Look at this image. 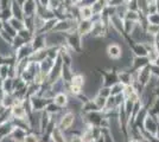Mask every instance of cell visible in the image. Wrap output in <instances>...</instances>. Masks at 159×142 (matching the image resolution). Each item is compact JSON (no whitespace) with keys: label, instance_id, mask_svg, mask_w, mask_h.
Wrapping results in <instances>:
<instances>
[{"label":"cell","instance_id":"cell-23","mask_svg":"<svg viewBox=\"0 0 159 142\" xmlns=\"http://www.w3.org/2000/svg\"><path fill=\"white\" fill-rule=\"evenodd\" d=\"M141 15H143V14L140 13V12H135V11H129V10H127L126 14H125V19L134 21V23H139L140 19H141Z\"/></svg>","mask_w":159,"mask_h":142},{"label":"cell","instance_id":"cell-49","mask_svg":"<svg viewBox=\"0 0 159 142\" xmlns=\"http://www.w3.org/2000/svg\"><path fill=\"white\" fill-rule=\"evenodd\" d=\"M0 59H2V57H1V56H0Z\"/></svg>","mask_w":159,"mask_h":142},{"label":"cell","instance_id":"cell-16","mask_svg":"<svg viewBox=\"0 0 159 142\" xmlns=\"http://www.w3.org/2000/svg\"><path fill=\"white\" fill-rule=\"evenodd\" d=\"M10 8H11V12H12V17L17 18L19 20H24V12H23V7L21 5H19L16 0H12L10 2Z\"/></svg>","mask_w":159,"mask_h":142},{"label":"cell","instance_id":"cell-25","mask_svg":"<svg viewBox=\"0 0 159 142\" xmlns=\"http://www.w3.org/2000/svg\"><path fill=\"white\" fill-rule=\"evenodd\" d=\"M8 23H10V25L13 27L14 30L17 31V32H19V31H21L23 28H25V25H24V20H19V19H17V18H11L10 20H8Z\"/></svg>","mask_w":159,"mask_h":142},{"label":"cell","instance_id":"cell-22","mask_svg":"<svg viewBox=\"0 0 159 142\" xmlns=\"http://www.w3.org/2000/svg\"><path fill=\"white\" fill-rule=\"evenodd\" d=\"M47 52H48V58L56 61L58 57H60L61 52V46H50L47 47Z\"/></svg>","mask_w":159,"mask_h":142},{"label":"cell","instance_id":"cell-26","mask_svg":"<svg viewBox=\"0 0 159 142\" xmlns=\"http://www.w3.org/2000/svg\"><path fill=\"white\" fill-rule=\"evenodd\" d=\"M18 36L21 37L26 43H31L33 39V37H34V34H33L31 31H29L27 28H23L21 31H19V32H18Z\"/></svg>","mask_w":159,"mask_h":142},{"label":"cell","instance_id":"cell-31","mask_svg":"<svg viewBox=\"0 0 159 142\" xmlns=\"http://www.w3.org/2000/svg\"><path fill=\"white\" fill-rule=\"evenodd\" d=\"M0 77L2 80H6L7 77H10V65L0 64Z\"/></svg>","mask_w":159,"mask_h":142},{"label":"cell","instance_id":"cell-43","mask_svg":"<svg viewBox=\"0 0 159 142\" xmlns=\"http://www.w3.org/2000/svg\"><path fill=\"white\" fill-rule=\"evenodd\" d=\"M151 65H154V67H158V68H159V56L152 62V63H151Z\"/></svg>","mask_w":159,"mask_h":142},{"label":"cell","instance_id":"cell-12","mask_svg":"<svg viewBox=\"0 0 159 142\" xmlns=\"http://www.w3.org/2000/svg\"><path fill=\"white\" fill-rule=\"evenodd\" d=\"M53 65H55V61L48 58V57L44 61H42L40 63H38L39 71L44 75V76H47V77L50 75V72H51V70H52V68H53Z\"/></svg>","mask_w":159,"mask_h":142},{"label":"cell","instance_id":"cell-7","mask_svg":"<svg viewBox=\"0 0 159 142\" xmlns=\"http://www.w3.org/2000/svg\"><path fill=\"white\" fill-rule=\"evenodd\" d=\"M33 52V49L31 43H26L24 44L21 47H19L18 50H16V54H14V58H16V62L21 61V59H25V58H29Z\"/></svg>","mask_w":159,"mask_h":142},{"label":"cell","instance_id":"cell-36","mask_svg":"<svg viewBox=\"0 0 159 142\" xmlns=\"http://www.w3.org/2000/svg\"><path fill=\"white\" fill-rule=\"evenodd\" d=\"M61 6H62V2H61L60 0H50L49 5H48V8H50L53 12H56Z\"/></svg>","mask_w":159,"mask_h":142},{"label":"cell","instance_id":"cell-30","mask_svg":"<svg viewBox=\"0 0 159 142\" xmlns=\"http://www.w3.org/2000/svg\"><path fill=\"white\" fill-rule=\"evenodd\" d=\"M24 44H26V41H24L21 37H19V36L17 34V36L13 38V41H12V47H13L14 50H18V49L23 46Z\"/></svg>","mask_w":159,"mask_h":142},{"label":"cell","instance_id":"cell-17","mask_svg":"<svg viewBox=\"0 0 159 142\" xmlns=\"http://www.w3.org/2000/svg\"><path fill=\"white\" fill-rule=\"evenodd\" d=\"M48 57L47 49H42V50H37V51H33L32 54L29 57V61L32 62V63H40L42 61H44Z\"/></svg>","mask_w":159,"mask_h":142},{"label":"cell","instance_id":"cell-37","mask_svg":"<svg viewBox=\"0 0 159 142\" xmlns=\"http://www.w3.org/2000/svg\"><path fill=\"white\" fill-rule=\"evenodd\" d=\"M0 38H1V39H2L4 41H5V43H7V44H11V45H12L13 37H12V36H10V34L7 33V32H5L4 30L0 32Z\"/></svg>","mask_w":159,"mask_h":142},{"label":"cell","instance_id":"cell-15","mask_svg":"<svg viewBox=\"0 0 159 142\" xmlns=\"http://www.w3.org/2000/svg\"><path fill=\"white\" fill-rule=\"evenodd\" d=\"M52 102L56 104V105H58L61 109L66 108V107H68V104H69V95L66 94V93H60V94H56L55 96H53Z\"/></svg>","mask_w":159,"mask_h":142},{"label":"cell","instance_id":"cell-34","mask_svg":"<svg viewBox=\"0 0 159 142\" xmlns=\"http://www.w3.org/2000/svg\"><path fill=\"white\" fill-rule=\"evenodd\" d=\"M98 95L108 98V97L111 96V88H109V87H103V85H101L99 88V90H98Z\"/></svg>","mask_w":159,"mask_h":142},{"label":"cell","instance_id":"cell-38","mask_svg":"<svg viewBox=\"0 0 159 142\" xmlns=\"http://www.w3.org/2000/svg\"><path fill=\"white\" fill-rule=\"evenodd\" d=\"M24 142H42V141H40V139L36 135V134L29 133V134H26V136H25Z\"/></svg>","mask_w":159,"mask_h":142},{"label":"cell","instance_id":"cell-10","mask_svg":"<svg viewBox=\"0 0 159 142\" xmlns=\"http://www.w3.org/2000/svg\"><path fill=\"white\" fill-rule=\"evenodd\" d=\"M129 47H131L133 56H135V57H147V54H148L144 43H133L129 45Z\"/></svg>","mask_w":159,"mask_h":142},{"label":"cell","instance_id":"cell-42","mask_svg":"<svg viewBox=\"0 0 159 142\" xmlns=\"http://www.w3.org/2000/svg\"><path fill=\"white\" fill-rule=\"evenodd\" d=\"M153 94H154V96H156V98H159V84L156 87V89L153 90Z\"/></svg>","mask_w":159,"mask_h":142},{"label":"cell","instance_id":"cell-5","mask_svg":"<svg viewBox=\"0 0 159 142\" xmlns=\"http://www.w3.org/2000/svg\"><path fill=\"white\" fill-rule=\"evenodd\" d=\"M135 74H137V82H135V84H138V85L144 88L146 84L148 83V81L151 80V77H152L151 65H147L145 68L135 71ZM135 84H134V85H135Z\"/></svg>","mask_w":159,"mask_h":142},{"label":"cell","instance_id":"cell-19","mask_svg":"<svg viewBox=\"0 0 159 142\" xmlns=\"http://www.w3.org/2000/svg\"><path fill=\"white\" fill-rule=\"evenodd\" d=\"M50 136H51L52 142H66V136H64V134H63V131L60 128H57V126L53 128Z\"/></svg>","mask_w":159,"mask_h":142},{"label":"cell","instance_id":"cell-48","mask_svg":"<svg viewBox=\"0 0 159 142\" xmlns=\"http://www.w3.org/2000/svg\"><path fill=\"white\" fill-rule=\"evenodd\" d=\"M60 1H61V2H63V1H64V0H60Z\"/></svg>","mask_w":159,"mask_h":142},{"label":"cell","instance_id":"cell-41","mask_svg":"<svg viewBox=\"0 0 159 142\" xmlns=\"http://www.w3.org/2000/svg\"><path fill=\"white\" fill-rule=\"evenodd\" d=\"M36 1H37V4H38L39 6L48 7V5H49V1H50V0H36Z\"/></svg>","mask_w":159,"mask_h":142},{"label":"cell","instance_id":"cell-35","mask_svg":"<svg viewBox=\"0 0 159 142\" xmlns=\"http://www.w3.org/2000/svg\"><path fill=\"white\" fill-rule=\"evenodd\" d=\"M4 31H5V32H7L10 36H12L13 38L17 36V34H18V32H17L13 27L10 25V23H8V21H5V24H4Z\"/></svg>","mask_w":159,"mask_h":142},{"label":"cell","instance_id":"cell-20","mask_svg":"<svg viewBox=\"0 0 159 142\" xmlns=\"http://www.w3.org/2000/svg\"><path fill=\"white\" fill-rule=\"evenodd\" d=\"M137 24H138V23H134V21L124 19V36H125V37H129V36L132 34L133 31H134Z\"/></svg>","mask_w":159,"mask_h":142},{"label":"cell","instance_id":"cell-45","mask_svg":"<svg viewBox=\"0 0 159 142\" xmlns=\"http://www.w3.org/2000/svg\"><path fill=\"white\" fill-rule=\"evenodd\" d=\"M16 1H17V2L19 4V5H21V6H23V5H24V4L26 2L27 0H16Z\"/></svg>","mask_w":159,"mask_h":142},{"label":"cell","instance_id":"cell-3","mask_svg":"<svg viewBox=\"0 0 159 142\" xmlns=\"http://www.w3.org/2000/svg\"><path fill=\"white\" fill-rule=\"evenodd\" d=\"M159 128V121L157 120V116L156 115H152V114H147V116L145 117V120L143 122V129L147 131V133H150L151 135H156V133H157V130Z\"/></svg>","mask_w":159,"mask_h":142},{"label":"cell","instance_id":"cell-9","mask_svg":"<svg viewBox=\"0 0 159 142\" xmlns=\"http://www.w3.org/2000/svg\"><path fill=\"white\" fill-rule=\"evenodd\" d=\"M33 51L42 50V49H47V36L43 33L34 34L32 41H31Z\"/></svg>","mask_w":159,"mask_h":142},{"label":"cell","instance_id":"cell-8","mask_svg":"<svg viewBox=\"0 0 159 142\" xmlns=\"http://www.w3.org/2000/svg\"><path fill=\"white\" fill-rule=\"evenodd\" d=\"M93 21L92 20H80L79 25H77V33L84 38V37H89V34L92 32L93 28Z\"/></svg>","mask_w":159,"mask_h":142},{"label":"cell","instance_id":"cell-21","mask_svg":"<svg viewBox=\"0 0 159 142\" xmlns=\"http://www.w3.org/2000/svg\"><path fill=\"white\" fill-rule=\"evenodd\" d=\"M1 88H2V90H4V93H5V94H12V93H13V90H14L13 78H12V77H7L6 80H4Z\"/></svg>","mask_w":159,"mask_h":142},{"label":"cell","instance_id":"cell-29","mask_svg":"<svg viewBox=\"0 0 159 142\" xmlns=\"http://www.w3.org/2000/svg\"><path fill=\"white\" fill-rule=\"evenodd\" d=\"M12 18V12H11V8L10 6L6 8H1V12H0V19H2L4 21H8Z\"/></svg>","mask_w":159,"mask_h":142},{"label":"cell","instance_id":"cell-39","mask_svg":"<svg viewBox=\"0 0 159 142\" xmlns=\"http://www.w3.org/2000/svg\"><path fill=\"white\" fill-rule=\"evenodd\" d=\"M69 142H83V140H82V136L76 135V134H71L70 139H69Z\"/></svg>","mask_w":159,"mask_h":142},{"label":"cell","instance_id":"cell-47","mask_svg":"<svg viewBox=\"0 0 159 142\" xmlns=\"http://www.w3.org/2000/svg\"><path fill=\"white\" fill-rule=\"evenodd\" d=\"M157 120H158V121H159V114H158V115H157Z\"/></svg>","mask_w":159,"mask_h":142},{"label":"cell","instance_id":"cell-11","mask_svg":"<svg viewBox=\"0 0 159 142\" xmlns=\"http://www.w3.org/2000/svg\"><path fill=\"white\" fill-rule=\"evenodd\" d=\"M23 12L24 17H33L37 11V1L36 0H27L26 2L23 5Z\"/></svg>","mask_w":159,"mask_h":142},{"label":"cell","instance_id":"cell-24","mask_svg":"<svg viewBox=\"0 0 159 142\" xmlns=\"http://www.w3.org/2000/svg\"><path fill=\"white\" fill-rule=\"evenodd\" d=\"M44 110L47 111L49 115H57V114H61V113H62V109H61L58 105H56L53 102H50L47 107H45Z\"/></svg>","mask_w":159,"mask_h":142},{"label":"cell","instance_id":"cell-13","mask_svg":"<svg viewBox=\"0 0 159 142\" xmlns=\"http://www.w3.org/2000/svg\"><path fill=\"white\" fill-rule=\"evenodd\" d=\"M86 76L81 72H75L74 76L71 77V80L69 82V85H73V87H77V88L83 89L86 85Z\"/></svg>","mask_w":159,"mask_h":142},{"label":"cell","instance_id":"cell-33","mask_svg":"<svg viewBox=\"0 0 159 142\" xmlns=\"http://www.w3.org/2000/svg\"><path fill=\"white\" fill-rule=\"evenodd\" d=\"M107 6H105V5H102L101 2H99V1H96L95 4H94L93 6H92V10H93V13L94 14H102V12H103V10L106 8Z\"/></svg>","mask_w":159,"mask_h":142},{"label":"cell","instance_id":"cell-14","mask_svg":"<svg viewBox=\"0 0 159 142\" xmlns=\"http://www.w3.org/2000/svg\"><path fill=\"white\" fill-rule=\"evenodd\" d=\"M147 65H150V61L147 57H133L132 59V71H138L140 69L145 68Z\"/></svg>","mask_w":159,"mask_h":142},{"label":"cell","instance_id":"cell-18","mask_svg":"<svg viewBox=\"0 0 159 142\" xmlns=\"http://www.w3.org/2000/svg\"><path fill=\"white\" fill-rule=\"evenodd\" d=\"M93 10L92 7H81L79 11V19L80 20H90L93 18Z\"/></svg>","mask_w":159,"mask_h":142},{"label":"cell","instance_id":"cell-27","mask_svg":"<svg viewBox=\"0 0 159 142\" xmlns=\"http://www.w3.org/2000/svg\"><path fill=\"white\" fill-rule=\"evenodd\" d=\"M124 89H125V85L122 83H120V82H116L115 84H113L112 87H111V95L112 96H116V95L122 94Z\"/></svg>","mask_w":159,"mask_h":142},{"label":"cell","instance_id":"cell-32","mask_svg":"<svg viewBox=\"0 0 159 142\" xmlns=\"http://www.w3.org/2000/svg\"><path fill=\"white\" fill-rule=\"evenodd\" d=\"M147 23L151 24V25H157L159 26V13H153V14H148L147 15Z\"/></svg>","mask_w":159,"mask_h":142},{"label":"cell","instance_id":"cell-2","mask_svg":"<svg viewBox=\"0 0 159 142\" xmlns=\"http://www.w3.org/2000/svg\"><path fill=\"white\" fill-rule=\"evenodd\" d=\"M75 120H76L75 113L68 110L66 113H63L62 116L60 117V121L57 123V128H60L62 131H68L74 126Z\"/></svg>","mask_w":159,"mask_h":142},{"label":"cell","instance_id":"cell-44","mask_svg":"<svg viewBox=\"0 0 159 142\" xmlns=\"http://www.w3.org/2000/svg\"><path fill=\"white\" fill-rule=\"evenodd\" d=\"M4 24H5V21L2 20V19H0V32L4 30Z\"/></svg>","mask_w":159,"mask_h":142},{"label":"cell","instance_id":"cell-50","mask_svg":"<svg viewBox=\"0 0 159 142\" xmlns=\"http://www.w3.org/2000/svg\"><path fill=\"white\" fill-rule=\"evenodd\" d=\"M74 1H75V2H76V1H77V0H74Z\"/></svg>","mask_w":159,"mask_h":142},{"label":"cell","instance_id":"cell-46","mask_svg":"<svg viewBox=\"0 0 159 142\" xmlns=\"http://www.w3.org/2000/svg\"><path fill=\"white\" fill-rule=\"evenodd\" d=\"M4 94H5V93H4V90H2V88L0 87V100H1V97L4 96Z\"/></svg>","mask_w":159,"mask_h":142},{"label":"cell","instance_id":"cell-6","mask_svg":"<svg viewBox=\"0 0 159 142\" xmlns=\"http://www.w3.org/2000/svg\"><path fill=\"white\" fill-rule=\"evenodd\" d=\"M122 54H124V50H122V46L120 44H116V43H109L106 46V54L107 57L112 61H119L120 58L122 57Z\"/></svg>","mask_w":159,"mask_h":142},{"label":"cell","instance_id":"cell-1","mask_svg":"<svg viewBox=\"0 0 159 142\" xmlns=\"http://www.w3.org/2000/svg\"><path fill=\"white\" fill-rule=\"evenodd\" d=\"M66 43L74 54H75V52L79 54V52H81V50L83 49V38H82L77 32L66 33Z\"/></svg>","mask_w":159,"mask_h":142},{"label":"cell","instance_id":"cell-28","mask_svg":"<svg viewBox=\"0 0 159 142\" xmlns=\"http://www.w3.org/2000/svg\"><path fill=\"white\" fill-rule=\"evenodd\" d=\"M95 103H96V105L100 108V110H105L106 108V103H107V98L106 97H102V96H100V95H96L94 98H92Z\"/></svg>","mask_w":159,"mask_h":142},{"label":"cell","instance_id":"cell-4","mask_svg":"<svg viewBox=\"0 0 159 142\" xmlns=\"http://www.w3.org/2000/svg\"><path fill=\"white\" fill-rule=\"evenodd\" d=\"M47 47L50 46H62L66 44V33L61 32H50L47 33Z\"/></svg>","mask_w":159,"mask_h":142},{"label":"cell","instance_id":"cell-40","mask_svg":"<svg viewBox=\"0 0 159 142\" xmlns=\"http://www.w3.org/2000/svg\"><path fill=\"white\" fill-rule=\"evenodd\" d=\"M150 65H151V64H150ZM151 71H152L153 76H156V77H158V78H159V68H158V67L151 65Z\"/></svg>","mask_w":159,"mask_h":142}]
</instances>
